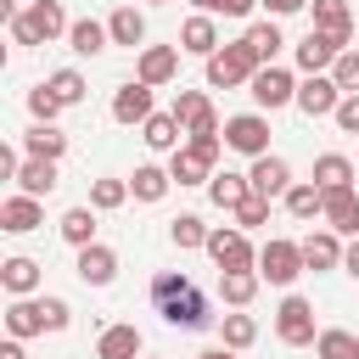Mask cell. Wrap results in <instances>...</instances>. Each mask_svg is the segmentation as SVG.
<instances>
[{"label": "cell", "instance_id": "6da1fadb", "mask_svg": "<svg viewBox=\"0 0 359 359\" xmlns=\"http://www.w3.org/2000/svg\"><path fill=\"white\" fill-rule=\"evenodd\" d=\"M151 309H157L168 325H180V331H202V325L213 320L202 286H196L191 275H180V269H163V275L151 280Z\"/></svg>", "mask_w": 359, "mask_h": 359}, {"label": "cell", "instance_id": "7a4b0ae2", "mask_svg": "<svg viewBox=\"0 0 359 359\" xmlns=\"http://www.w3.org/2000/svg\"><path fill=\"white\" fill-rule=\"evenodd\" d=\"M73 22H67V11H62V0H34V6H22L17 17H11V39L17 45H50V39H62Z\"/></svg>", "mask_w": 359, "mask_h": 359}, {"label": "cell", "instance_id": "3957f363", "mask_svg": "<svg viewBox=\"0 0 359 359\" xmlns=\"http://www.w3.org/2000/svg\"><path fill=\"white\" fill-rule=\"evenodd\" d=\"M252 73H258V56L247 50V39L219 45V50L208 56V90H236V84H252Z\"/></svg>", "mask_w": 359, "mask_h": 359}, {"label": "cell", "instance_id": "277c9868", "mask_svg": "<svg viewBox=\"0 0 359 359\" xmlns=\"http://www.w3.org/2000/svg\"><path fill=\"white\" fill-rule=\"evenodd\" d=\"M303 269H309V264H303V241L269 236V241L258 247V275H264L269 286H292V280H297Z\"/></svg>", "mask_w": 359, "mask_h": 359}, {"label": "cell", "instance_id": "5b68a950", "mask_svg": "<svg viewBox=\"0 0 359 359\" xmlns=\"http://www.w3.org/2000/svg\"><path fill=\"white\" fill-rule=\"evenodd\" d=\"M275 337H280L286 348H309V342L320 337V325H314V303L292 292V297L275 309Z\"/></svg>", "mask_w": 359, "mask_h": 359}, {"label": "cell", "instance_id": "8992f818", "mask_svg": "<svg viewBox=\"0 0 359 359\" xmlns=\"http://www.w3.org/2000/svg\"><path fill=\"white\" fill-rule=\"evenodd\" d=\"M208 258L219 264V269H258V252H252V241H247V230L241 224H219V230H208Z\"/></svg>", "mask_w": 359, "mask_h": 359}, {"label": "cell", "instance_id": "52a82bcc", "mask_svg": "<svg viewBox=\"0 0 359 359\" xmlns=\"http://www.w3.org/2000/svg\"><path fill=\"white\" fill-rule=\"evenodd\" d=\"M224 146L241 151V157H264V151H269V118H264V112H236V118H224Z\"/></svg>", "mask_w": 359, "mask_h": 359}, {"label": "cell", "instance_id": "ba28073f", "mask_svg": "<svg viewBox=\"0 0 359 359\" xmlns=\"http://www.w3.org/2000/svg\"><path fill=\"white\" fill-rule=\"evenodd\" d=\"M247 90H252V101H258L264 112H275V107H286V101H297V79H292L286 67H275V62H269V67H258Z\"/></svg>", "mask_w": 359, "mask_h": 359}, {"label": "cell", "instance_id": "9c48e42d", "mask_svg": "<svg viewBox=\"0 0 359 359\" xmlns=\"http://www.w3.org/2000/svg\"><path fill=\"white\" fill-rule=\"evenodd\" d=\"M342 50H348V45H342L337 34H325V28H309V34L297 39V50H292V56H297V67H303V73H325V67H331Z\"/></svg>", "mask_w": 359, "mask_h": 359}, {"label": "cell", "instance_id": "30bf717a", "mask_svg": "<svg viewBox=\"0 0 359 359\" xmlns=\"http://www.w3.org/2000/svg\"><path fill=\"white\" fill-rule=\"evenodd\" d=\"M337 101H342V84H337L331 73H309V79L297 84V107H303L309 118H331Z\"/></svg>", "mask_w": 359, "mask_h": 359}, {"label": "cell", "instance_id": "8fae6325", "mask_svg": "<svg viewBox=\"0 0 359 359\" xmlns=\"http://www.w3.org/2000/svg\"><path fill=\"white\" fill-rule=\"evenodd\" d=\"M247 180H252V191L258 196H286L292 191V168H286V157H275V151H264V157H252V168H247Z\"/></svg>", "mask_w": 359, "mask_h": 359}, {"label": "cell", "instance_id": "7c38bea8", "mask_svg": "<svg viewBox=\"0 0 359 359\" xmlns=\"http://www.w3.org/2000/svg\"><path fill=\"white\" fill-rule=\"evenodd\" d=\"M39 224H45V208H39V196L17 191V196H6V202H0V230H11V236H28V230H39Z\"/></svg>", "mask_w": 359, "mask_h": 359}, {"label": "cell", "instance_id": "4fadbf2b", "mask_svg": "<svg viewBox=\"0 0 359 359\" xmlns=\"http://www.w3.org/2000/svg\"><path fill=\"white\" fill-rule=\"evenodd\" d=\"M337 236H359V191L353 185H337V191H325V213H320Z\"/></svg>", "mask_w": 359, "mask_h": 359}, {"label": "cell", "instance_id": "5bb4252c", "mask_svg": "<svg viewBox=\"0 0 359 359\" xmlns=\"http://www.w3.org/2000/svg\"><path fill=\"white\" fill-rule=\"evenodd\" d=\"M174 73H180V45H146V50H140V67H135L140 84L157 90V84H168Z\"/></svg>", "mask_w": 359, "mask_h": 359}, {"label": "cell", "instance_id": "9a60e30c", "mask_svg": "<svg viewBox=\"0 0 359 359\" xmlns=\"http://www.w3.org/2000/svg\"><path fill=\"white\" fill-rule=\"evenodd\" d=\"M112 118H118V123H146V118H151V84H140V79L118 84V90H112Z\"/></svg>", "mask_w": 359, "mask_h": 359}, {"label": "cell", "instance_id": "2e32d148", "mask_svg": "<svg viewBox=\"0 0 359 359\" xmlns=\"http://www.w3.org/2000/svg\"><path fill=\"white\" fill-rule=\"evenodd\" d=\"M79 280L84 286H112V275H118V252L112 247H101V241H90V247H79Z\"/></svg>", "mask_w": 359, "mask_h": 359}, {"label": "cell", "instance_id": "e0dca14e", "mask_svg": "<svg viewBox=\"0 0 359 359\" xmlns=\"http://www.w3.org/2000/svg\"><path fill=\"white\" fill-rule=\"evenodd\" d=\"M180 50H191V56H213L219 50V28H213V11H196V17H185V28H180Z\"/></svg>", "mask_w": 359, "mask_h": 359}, {"label": "cell", "instance_id": "ac0fdd59", "mask_svg": "<svg viewBox=\"0 0 359 359\" xmlns=\"http://www.w3.org/2000/svg\"><path fill=\"white\" fill-rule=\"evenodd\" d=\"M6 331H11V337H39V331H50L45 303H39V297H11V309H6Z\"/></svg>", "mask_w": 359, "mask_h": 359}, {"label": "cell", "instance_id": "d6986e66", "mask_svg": "<svg viewBox=\"0 0 359 359\" xmlns=\"http://www.w3.org/2000/svg\"><path fill=\"white\" fill-rule=\"evenodd\" d=\"M303 264L309 269H337L342 264V236L325 224V230H314V236H303Z\"/></svg>", "mask_w": 359, "mask_h": 359}, {"label": "cell", "instance_id": "ffe728a7", "mask_svg": "<svg viewBox=\"0 0 359 359\" xmlns=\"http://www.w3.org/2000/svg\"><path fill=\"white\" fill-rule=\"evenodd\" d=\"M67 45H73V56H101V50L112 45V28L95 22V17H79V22L67 28Z\"/></svg>", "mask_w": 359, "mask_h": 359}, {"label": "cell", "instance_id": "44dd1931", "mask_svg": "<svg viewBox=\"0 0 359 359\" xmlns=\"http://www.w3.org/2000/svg\"><path fill=\"white\" fill-rule=\"evenodd\" d=\"M180 135H185V123H180L174 112H151V118L140 123V140H146L151 151H180Z\"/></svg>", "mask_w": 359, "mask_h": 359}, {"label": "cell", "instance_id": "7402d4cb", "mask_svg": "<svg viewBox=\"0 0 359 359\" xmlns=\"http://www.w3.org/2000/svg\"><path fill=\"white\" fill-rule=\"evenodd\" d=\"M208 196H213V208L236 213V208H241V202L252 196V180H247V174H230V168H224V174H213V180H208Z\"/></svg>", "mask_w": 359, "mask_h": 359}, {"label": "cell", "instance_id": "603a6c76", "mask_svg": "<svg viewBox=\"0 0 359 359\" xmlns=\"http://www.w3.org/2000/svg\"><path fill=\"white\" fill-rule=\"evenodd\" d=\"M258 269H219V297L230 303V309H247L252 297H258Z\"/></svg>", "mask_w": 359, "mask_h": 359}, {"label": "cell", "instance_id": "cb8c5ba5", "mask_svg": "<svg viewBox=\"0 0 359 359\" xmlns=\"http://www.w3.org/2000/svg\"><path fill=\"white\" fill-rule=\"evenodd\" d=\"M95 359H140V331L135 325H107L95 337Z\"/></svg>", "mask_w": 359, "mask_h": 359}, {"label": "cell", "instance_id": "d4e9b609", "mask_svg": "<svg viewBox=\"0 0 359 359\" xmlns=\"http://www.w3.org/2000/svg\"><path fill=\"white\" fill-rule=\"evenodd\" d=\"M168 174H174L180 185H208V180H213V157H202L196 146H180L174 163H168Z\"/></svg>", "mask_w": 359, "mask_h": 359}, {"label": "cell", "instance_id": "484cf974", "mask_svg": "<svg viewBox=\"0 0 359 359\" xmlns=\"http://www.w3.org/2000/svg\"><path fill=\"white\" fill-rule=\"evenodd\" d=\"M168 185H174V174H168V168H157V163H140V168L129 174L135 202H163V196H168Z\"/></svg>", "mask_w": 359, "mask_h": 359}, {"label": "cell", "instance_id": "4316f807", "mask_svg": "<svg viewBox=\"0 0 359 359\" xmlns=\"http://www.w3.org/2000/svg\"><path fill=\"white\" fill-rule=\"evenodd\" d=\"M0 286H6L11 297H34V292H39V264H34V258H6V264H0Z\"/></svg>", "mask_w": 359, "mask_h": 359}, {"label": "cell", "instance_id": "83f0119b", "mask_svg": "<svg viewBox=\"0 0 359 359\" xmlns=\"http://www.w3.org/2000/svg\"><path fill=\"white\" fill-rule=\"evenodd\" d=\"M314 28H325V34H337L348 45L353 39V6L348 0H314Z\"/></svg>", "mask_w": 359, "mask_h": 359}, {"label": "cell", "instance_id": "f1b7e54d", "mask_svg": "<svg viewBox=\"0 0 359 359\" xmlns=\"http://www.w3.org/2000/svg\"><path fill=\"white\" fill-rule=\"evenodd\" d=\"M107 28H112V45H129V50L146 45V17H140L135 6H118V11L107 17Z\"/></svg>", "mask_w": 359, "mask_h": 359}, {"label": "cell", "instance_id": "f546056e", "mask_svg": "<svg viewBox=\"0 0 359 359\" xmlns=\"http://www.w3.org/2000/svg\"><path fill=\"white\" fill-rule=\"evenodd\" d=\"M353 180H359V168H353L342 151L314 157V185H320V191H337V185H353Z\"/></svg>", "mask_w": 359, "mask_h": 359}, {"label": "cell", "instance_id": "4dcf8cb0", "mask_svg": "<svg viewBox=\"0 0 359 359\" xmlns=\"http://www.w3.org/2000/svg\"><path fill=\"white\" fill-rule=\"evenodd\" d=\"M17 185H22L28 196H50V191H56V157H28V163L17 168Z\"/></svg>", "mask_w": 359, "mask_h": 359}, {"label": "cell", "instance_id": "1f68e13d", "mask_svg": "<svg viewBox=\"0 0 359 359\" xmlns=\"http://www.w3.org/2000/svg\"><path fill=\"white\" fill-rule=\"evenodd\" d=\"M241 39H247V50L258 56V67H269V62L280 56V45H286V39H280V28H275V17H269V22H252Z\"/></svg>", "mask_w": 359, "mask_h": 359}, {"label": "cell", "instance_id": "d6a6232c", "mask_svg": "<svg viewBox=\"0 0 359 359\" xmlns=\"http://www.w3.org/2000/svg\"><path fill=\"white\" fill-rule=\"evenodd\" d=\"M22 151H28V157H56V163H62V151H67V135H62L56 123H34V129L22 135Z\"/></svg>", "mask_w": 359, "mask_h": 359}, {"label": "cell", "instance_id": "836d02e7", "mask_svg": "<svg viewBox=\"0 0 359 359\" xmlns=\"http://www.w3.org/2000/svg\"><path fill=\"white\" fill-rule=\"evenodd\" d=\"M280 202H286V213H292V219H314V213H325V191H320L314 180H303V185L292 180V191H286Z\"/></svg>", "mask_w": 359, "mask_h": 359}, {"label": "cell", "instance_id": "e575fe53", "mask_svg": "<svg viewBox=\"0 0 359 359\" xmlns=\"http://www.w3.org/2000/svg\"><path fill=\"white\" fill-rule=\"evenodd\" d=\"M56 230H62L67 247H90V241H95V208H67Z\"/></svg>", "mask_w": 359, "mask_h": 359}, {"label": "cell", "instance_id": "d590c367", "mask_svg": "<svg viewBox=\"0 0 359 359\" xmlns=\"http://www.w3.org/2000/svg\"><path fill=\"white\" fill-rule=\"evenodd\" d=\"M314 353H320V359H359V337L342 331V325H331V331L314 337Z\"/></svg>", "mask_w": 359, "mask_h": 359}, {"label": "cell", "instance_id": "8d00e7d4", "mask_svg": "<svg viewBox=\"0 0 359 359\" xmlns=\"http://www.w3.org/2000/svg\"><path fill=\"white\" fill-rule=\"evenodd\" d=\"M45 90H50L62 107H79V101H84V73H79V67H56V73L45 79Z\"/></svg>", "mask_w": 359, "mask_h": 359}, {"label": "cell", "instance_id": "74e56055", "mask_svg": "<svg viewBox=\"0 0 359 359\" xmlns=\"http://www.w3.org/2000/svg\"><path fill=\"white\" fill-rule=\"evenodd\" d=\"M219 337H224V348H236V353H241V348H252V342H258V320L236 309V314H224V325H219Z\"/></svg>", "mask_w": 359, "mask_h": 359}, {"label": "cell", "instance_id": "f35d334b", "mask_svg": "<svg viewBox=\"0 0 359 359\" xmlns=\"http://www.w3.org/2000/svg\"><path fill=\"white\" fill-rule=\"evenodd\" d=\"M129 196H135L129 180H95V185H90V208H95V213H112V208H123Z\"/></svg>", "mask_w": 359, "mask_h": 359}, {"label": "cell", "instance_id": "ab89813d", "mask_svg": "<svg viewBox=\"0 0 359 359\" xmlns=\"http://www.w3.org/2000/svg\"><path fill=\"white\" fill-rule=\"evenodd\" d=\"M168 241H174L180 252H191V247H208V224H202L196 213H180V219L168 224Z\"/></svg>", "mask_w": 359, "mask_h": 359}, {"label": "cell", "instance_id": "60d3db41", "mask_svg": "<svg viewBox=\"0 0 359 359\" xmlns=\"http://www.w3.org/2000/svg\"><path fill=\"white\" fill-rule=\"evenodd\" d=\"M331 79L342 84V95H359V50H342L331 62Z\"/></svg>", "mask_w": 359, "mask_h": 359}, {"label": "cell", "instance_id": "b9f144b4", "mask_svg": "<svg viewBox=\"0 0 359 359\" xmlns=\"http://www.w3.org/2000/svg\"><path fill=\"white\" fill-rule=\"evenodd\" d=\"M28 112H34V123H50V118L62 112V101H56L45 84H34V90H28Z\"/></svg>", "mask_w": 359, "mask_h": 359}, {"label": "cell", "instance_id": "7bdbcfd3", "mask_svg": "<svg viewBox=\"0 0 359 359\" xmlns=\"http://www.w3.org/2000/svg\"><path fill=\"white\" fill-rule=\"evenodd\" d=\"M236 224H241V230H252V224H269V196H258V191H252V196L236 208Z\"/></svg>", "mask_w": 359, "mask_h": 359}, {"label": "cell", "instance_id": "ee69618b", "mask_svg": "<svg viewBox=\"0 0 359 359\" xmlns=\"http://www.w3.org/2000/svg\"><path fill=\"white\" fill-rule=\"evenodd\" d=\"M331 118H337V129H342V135H359V95H342Z\"/></svg>", "mask_w": 359, "mask_h": 359}, {"label": "cell", "instance_id": "f6af8a7d", "mask_svg": "<svg viewBox=\"0 0 359 359\" xmlns=\"http://www.w3.org/2000/svg\"><path fill=\"white\" fill-rule=\"evenodd\" d=\"M185 146H196L202 157H213V163H219V151H224V135H185Z\"/></svg>", "mask_w": 359, "mask_h": 359}, {"label": "cell", "instance_id": "bcb514c9", "mask_svg": "<svg viewBox=\"0 0 359 359\" xmlns=\"http://www.w3.org/2000/svg\"><path fill=\"white\" fill-rule=\"evenodd\" d=\"M258 6H269V17H292V11H303L314 0H258Z\"/></svg>", "mask_w": 359, "mask_h": 359}, {"label": "cell", "instance_id": "7dc6e473", "mask_svg": "<svg viewBox=\"0 0 359 359\" xmlns=\"http://www.w3.org/2000/svg\"><path fill=\"white\" fill-rule=\"evenodd\" d=\"M17 168H22V157L11 146H0V180H17Z\"/></svg>", "mask_w": 359, "mask_h": 359}, {"label": "cell", "instance_id": "c3c4849f", "mask_svg": "<svg viewBox=\"0 0 359 359\" xmlns=\"http://www.w3.org/2000/svg\"><path fill=\"white\" fill-rule=\"evenodd\" d=\"M258 0H219V17H247Z\"/></svg>", "mask_w": 359, "mask_h": 359}, {"label": "cell", "instance_id": "681fc988", "mask_svg": "<svg viewBox=\"0 0 359 359\" xmlns=\"http://www.w3.org/2000/svg\"><path fill=\"white\" fill-rule=\"evenodd\" d=\"M342 269H348V275H353V280H359V236H353V241H348V247H342Z\"/></svg>", "mask_w": 359, "mask_h": 359}, {"label": "cell", "instance_id": "f907efd6", "mask_svg": "<svg viewBox=\"0 0 359 359\" xmlns=\"http://www.w3.org/2000/svg\"><path fill=\"white\" fill-rule=\"evenodd\" d=\"M0 359H28V353H22V337H6V342H0Z\"/></svg>", "mask_w": 359, "mask_h": 359}, {"label": "cell", "instance_id": "816d5d0a", "mask_svg": "<svg viewBox=\"0 0 359 359\" xmlns=\"http://www.w3.org/2000/svg\"><path fill=\"white\" fill-rule=\"evenodd\" d=\"M196 359H236V348H224V342H219V348H208V353H196Z\"/></svg>", "mask_w": 359, "mask_h": 359}, {"label": "cell", "instance_id": "f5cc1de1", "mask_svg": "<svg viewBox=\"0 0 359 359\" xmlns=\"http://www.w3.org/2000/svg\"><path fill=\"white\" fill-rule=\"evenodd\" d=\"M191 6H196V11H219V0H191Z\"/></svg>", "mask_w": 359, "mask_h": 359}, {"label": "cell", "instance_id": "db71d44e", "mask_svg": "<svg viewBox=\"0 0 359 359\" xmlns=\"http://www.w3.org/2000/svg\"><path fill=\"white\" fill-rule=\"evenodd\" d=\"M146 6H163V0H146Z\"/></svg>", "mask_w": 359, "mask_h": 359}]
</instances>
